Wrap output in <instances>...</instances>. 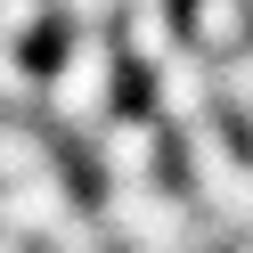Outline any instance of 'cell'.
I'll return each instance as SVG.
<instances>
[{"label": "cell", "instance_id": "obj_1", "mask_svg": "<svg viewBox=\"0 0 253 253\" xmlns=\"http://www.w3.org/2000/svg\"><path fill=\"white\" fill-rule=\"evenodd\" d=\"M115 66H123V49L106 33H74L66 57H57V74H41V115H49V131H98V123L115 115Z\"/></svg>", "mask_w": 253, "mask_h": 253}, {"label": "cell", "instance_id": "obj_7", "mask_svg": "<svg viewBox=\"0 0 253 253\" xmlns=\"http://www.w3.org/2000/svg\"><path fill=\"white\" fill-rule=\"evenodd\" d=\"M57 17H66L74 33H106V25L123 17V0H57Z\"/></svg>", "mask_w": 253, "mask_h": 253}, {"label": "cell", "instance_id": "obj_3", "mask_svg": "<svg viewBox=\"0 0 253 253\" xmlns=\"http://www.w3.org/2000/svg\"><path fill=\"white\" fill-rule=\"evenodd\" d=\"M188 49H204V57L245 49V0H196L188 8Z\"/></svg>", "mask_w": 253, "mask_h": 253}, {"label": "cell", "instance_id": "obj_2", "mask_svg": "<svg viewBox=\"0 0 253 253\" xmlns=\"http://www.w3.org/2000/svg\"><path fill=\"white\" fill-rule=\"evenodd\" d=\"M155 147H164V123H139V115H106L98 123V171L115 188L147 180V171H155Z\"/></svg>", "mask_w": 253, "mask_h": 253}, {"label": "cell", "instance_id": "obj_4", "mask_svg": "<svg viewBox=\"0 0 253 253\" xmlns=\"http://www.w3.org/2000/svg\"><path fill=\"white\" fill-rule=\"evenodd\" d=\"M57 164V147H49V123H8L0 115V180H33V171H49Z\"/></svg>", "mask_w": 253, "mask_h": 253}, {"label": "cell", "instance_id": "obj_6", "mask_svg": "<svg viewBox=\"0 0 253 253\" xmlns=\"http://www.w3.org/2000/svg\"><path fill=\"white\" fill-rule=\"evenodd\" d=\"M49 17H57V0H0V33L8 41H33Z\"/></svg>", "mask_w": 253, "mask_h": 253}, {"label": "cell", "instance_id": "obj_5", "mask_svg": "<svg viewBox=\"0 0 253 253\" xmlns=\"http://www.w3.org/2000/svg\"><path fill=\"white\" fill-rule=\"evenodd\" d=\"M41 106V74L25 66V41L0 33V115H33Z\"/></svg>", "mask_w": 253, "mask_h": 253}]
</instances>
